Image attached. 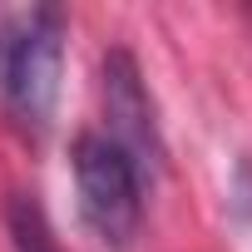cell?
Masks as SVG:
<instances>
[{
	"instance_id": "cell-1",
	"label": "cell",
	"mask_w": 252,
	"mask_h": 252,
	"mask_svg": "<svg viewBox=\"0 0 252 252\" xmlns=\"http://www.w3.org/2000/svg\"><path fill=\"white\" fill-rule=\"evenodd\" d=\"M69 15L60 5H10L0 10V104L20 134L40 139L60 104Z\"/></svg>"
},
{
	"instance_id": "cell-2",
	"label": "cell",
	"mask_w": 252,
	"mask_h": 252,
	"mask_svg": "<svg viewBox=\"0 0 252 252\" xmlns=\"http://www.w3.org/2000/svg\"><path fill=\"white\" fill-rule=\"evenodd\" d=\"M79 218L104 247H129L144 227V168L109 134L84 129L69 149Z\"/></svg>"
},
{
	"instance_id": "cell-3",
	"label": "cell",
	"mask_w": 252,
	"mask_h": 252,
	"mask_svg": "<svg viewBox=\"0 0 252 252\" xmlns=\"http://www.w3.org/2000/svg\"><path fill=\"white\" fill-rule=\"evenodd\" d=\"M99 94H104V119H109L104 134L129 154L144 168V178H149V168L163 163V134H158V114H154V94L144 84V69H139V60L124 45H114L104 55V64H99Z\"/></svg>"
},
{
	"instance_id": "cell-4",
	"label": "cell",
	"mask_w": 252,
	"mask_h": 252,
	"mask_svg": "<svg viewBox=\"0 0 252 252\" xmlns=\"http://www.w3.org/2000/svg\"><path fill=\"white\" fill-rule=\"evenodd\" d=\"M5 227H10V247L15 252H60L55 227H50V218H45V208H40L35 193H10Z\"/></svg>"
}]
</instances>
